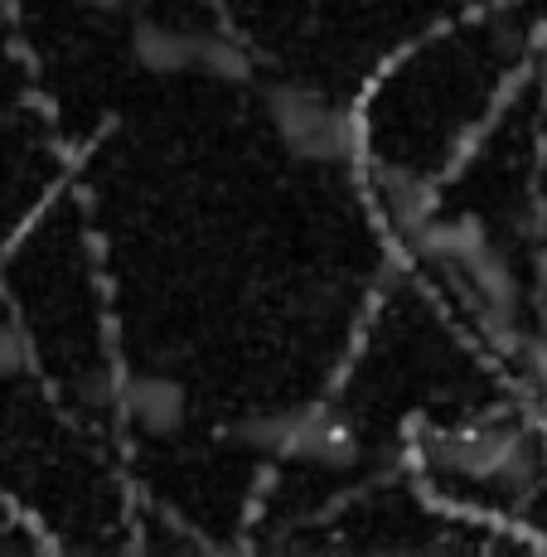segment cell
Instances as JSON below:
<instances>
[{"instance_id":"cell-1","label":"cell","mask_w":547,"mask_h":557,"mask_svg":"<svg viewBox=\"0 0 547 557\" xmlns=\"http://www.w3.org/2000/svg\"><path fill=\"white\" fill-rule=\"evenodd\" d=\"M257 102H262L276 141L296 160H310V165H359L363 160L359 116H353L345 102L315 92L310 83L262 78L257 83Z\"/></svg>"},{"instance_id":"cell-2","label":"cell","mask_w":547,"mask_h":557,"mask_svg":"<svg viewBox=\"0 0 547 557\" xmlns=\"http://www.w3.org/2000/svg\"><path fill=\"white\" fill-rule=\"evenodd\" d=\"M238 442L248 451L300 460L315 470H349L359 460V436H353L349 417L330 403H300L276 407V412H252L238 422Z\"/></svg>"},{"instance_id":"cell-3","label":"cell","mask_w":547,"mask_h":557,"mask_svg":"<svg viewBox=\"0 0 547 557\" xmlns=\"http://www.w3.org/2000/svg\"><path fill=\"white\" fill-rule=\"evenodd\" d=\"M112 412L122 417L132 432L150 436V442H170L189 426L195 417V403H189V388L179 379L160 369H122L116 373V398Z\"/></svg>"},{"instance_id":"cell-4","label":"cell","mask_w":547,"mask_h":557,"mask_svg":"<svg viewBox=\"0 0 547 557\" xmlns=\"http://www.w3.org/2000/svg\"><path fill=\"white\" fill-rule=\"evenodd\" d=\"M199 49L203 29L170 25V20L156 15H136L132 29H126V53L150 78H199Z\"/></svg>"},{"instance_id":"cell-5","label":"cell","mask_w":547,"mask_h":557,"mask_svg":"<svg viewBox=\"0 0 547 557\" xmlns=\"http://www.w3.org/2000/svg\"><path fill=\"white\" fill-rule=\"evenodd\" d=\"M83 10H98V15H116V10H126V0H78Z\"/></svg>"}]
</instances>
